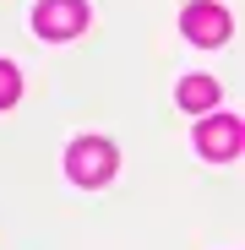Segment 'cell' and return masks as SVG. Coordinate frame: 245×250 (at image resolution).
Returning a JSON list of instances; mask_svg holds the SVG:
<instances>
[{"instance_id": "6da1fadb", "label": "cell", "mask_w": 245, "mask_h": 250, "mask_svg": "<svg viewBox=\"0 0 245 250\" xmlns=\"http://www.w3.org/2000/svg\"><path fill=\"white\" fill-rule=\"evenodd\" d=\"M114 169H120V152H114L109 142H98V136L76 142V147L66 152V174H71L76 185H109Z\"/></svg>"}, {"instance_id": "7a4b0ae2", "label": "cell", "mask_w": 245, "mask_h": 250, "mask_svg": "<svg viewBox=\"0 0 245 250\" xmlns=\"http://www.w3.org/2000/svg\"><path fill=\"white\" fill-rule=\"evenodd\" d=\"M240 147H245V120H240V114L201 120V131H196V152H201V158L229 163V158H240Z\"/></svg>"}, {"instance_id": "3957f363", "label": "cell", "mask_w": 245, "mask_h": 250, "mask_svg": "<svg viewBox=\"0 0 245 250\" xmlns=\"http://www.w3.org/2000/svg\"><path fill=\"white\" fill-rule=\"evenodd\" d=\"M33 27L44 38H76L82 27H88V6H82V0H38Z\"/></svg>"}, {"instance_id": "277c9868", "label": "cell", "mask_w": 245, "mask_h": 250, "mask_svg": "<svg viewBox=\"0 0 245 250\" xmlns=\"http://www.w3.org/2000/svg\"><path fill=\"white\" fill-rule=\"evenodd\" d=\"M180 27H185L191 44H223V38H229V11L213 6V0H196V6H185Z\"/></svg>"}, {"instance_id": "5b68a950", "label": "cell", "mask_w": 245, "mask_h": 250, "mask_svg": "<svg viewBox=\"0 0 245 250\" xmlns=\"http://www.w3.org/2000/svg\"><path fill=\"white\" fill-rule=\"evenodd\" d=\"M175 98H180V109H191V114H196V109H213V104H218V82H213V76H185Z\"/></svg>"}, {"instance_id": "8992f818", "label": "cell", "mask_w": 245, "mask_h": 250, "mask_svg": "<svg viewBox=\"0 0 245 250\" xmlns=\"http://www.w3.org/2000/svg\"><path fill=\"white\" fill-rule=\"evenodd\" d=\"M17 98H22V76H17L11 60H0V109H11Z\"/></svg>"}]
</instances>
